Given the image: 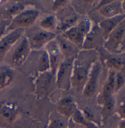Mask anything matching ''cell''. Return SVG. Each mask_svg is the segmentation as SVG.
Instances as JSON below:
<instances>
[{"label":"cell","mask_w":125,"mask_h":128,"mask_svg":"<svg viewBox=\"0 0 125 128\" xmlns=\"http://www.w3.org/2000/svg\"><path fill=\"white\" fill-rule=\"evenodd\" d=\"M31 51L28 40L24 34L22 37L12 46L4 59L6 61L7 66L11 68H18L25 64Z\"/></svg>","instance_id":"obj_1"},{"label":"cell","mask_w":125,"mask_h":128,"mask_svg":"<svg viewBox=\"0 0 125 128\" xmlns=\"http://www.w3.org/2000/svg\"><path fill=\"white\" fill-rule=\"evenodd\" d=\"M93 64H88L86 58H83L81 54H77L76 56L73 61L71 88L75 90L76 92L83 90Z\"/></svg>","instance_id":"obj_2"},{"label":"cell","mask_w":125,"mask_h":128,"mask_svg":"<svg viewBox=\"0 0 125 128\" xmlns=\"http://www.w3.org/2000/svg\"><path fill=\"white\" fill-rule=\"evenodd\" d=\"M92 24L90 21L86 18L65 30L61 35L77 47H81L83 46L87 36L90 32Z\"/></svg>","instance_id":"obj_3"},{"label":"cell","mask_w":125,"mask_h":128,"mask_svg":"<svg viewBox=\"0 0 125 128\" xmlns=\"http://www.w3.org/2000/svg\"><path fill=\"white\" fill-rule=\"evenodd\" d=\"M104 47L108 52L116 54L125 47V19L105 38Z\"/></svg>","instance_id":"obj_4"},{"label":"cell","mask_w":125,"mask_h":128,"mask_svg":"<svg viewBox=\"0 0 125 128\" xmlns=\"http://www.w3.org/2000/svg\"><path fill=\"white\" fill-rule=\"evenodd\" d=\"M56 86L55 74L48 71L38 74L35 81V91L38 98H46Z\"/></svg>","instance_id":"obj_5"},{"label":"cell","mask_w":125,"mask_h":128,"mask_svg":"<svg viewBox=\"0 0 125 128\" xmlns=\"http://www.w3.org/2000/svg\"><path fill=\"white\" fill-rule=\"evenodd\" d=\"M39 16V12L35 9H26L16 15L8 27V32L16 30H24L32 25Z\"/></svg>","instance_id":"obj_6"},{"label":"cell","mask_w":125,"mask_h":128,"mask_svg":"<svg viewBox=\"0 0 125 128\" xmlns=\"http://www.w3.org/2000/svg\"><path fill=\"white\" fill-rule=\"evenodd\" d=\"M28 40L32 51L42 50L51 40L56 38V35L50 31L43 29H36L30 32V34H24Z\"/></svg>","instance_id":"obj_7"},{"label":"cell","mask_w":125,"mask_h":128,"mask_svg":"<svg viewBox=\"0 0 125 128\" xmlns=\"http://www.w3.org/2000/svg\"><path fill=\"white\" fill-rule=\"evenodd\" d=\"M74 60H65L59 64L56 73V86L62 90H68L71 88V78Z\"/></svg>","instance_id":"obj_8"},{"label":"cell","mask_w":125,"mask_h":128,"mask_svg":"<svg viewBox=\"0 0 125 128\" xmlns=\"http://www.w3.org/2000/svg\"><path fill=\"white\" fill-rule=\"evenodd\" d=\"M101 73V66L98 62H94L92 64L86 84L82 90V94L85 97H91L96 91L99 79Z\"/></svg>","instance_id":"obj_9"},{"label":"cell","mask_w":125,"mask_h":128,"mask_svg":"<svg viewBox=\"0 0 125 128\" xmlns=\"http://www.w3.org/2000/svg\"><path fill=\"white\" fill-rule=\"evenodd\" d=\"M25 30H16L8 32L0 39V60L4 59L7 53L12 47V46L22 37L24 34Z\"/></svg>","instance_id":"obj_10"},{"label":"cell","mask_w":125,"mask_h":128,"mask_svg":"<svg viewBox=\"0 0 125 128\" xmlns=\"http://www.w3.org/2000/svg\"><path fill=\"white\" fill-rule=\"evenodd\" d=\"M45 50L46 52L50 63V71L54 74L56 73L57 68L60 64L61 60V53L60 51L58 44L55 38L51 40L45 46Z\"/></svg>","instance_id":"obj_11"},{"label":"cell","mask_w":125,"mask_h":128,"mask_svg":"<svg viewBox=\"0 0 125 128\" xmlns=\"http://www.w3.org/2000/svg\"><path fill=\"white\" fill-rule=\"evenodd\" d=\"M55 40L58 44L61 55L65 60H74L78 54V47L60 34Z\"/></svg>","instance_id":"obj_12"},{"label":"cell","mask_w":125,"mask_h":128,"mask_svg":"<svg viewBox=\"0 0 125 128\" xmlns=\"http://www.w3.org/2000/svg\"><path fill=\"white\" fill-rule=\"evenodd\" d=\"M100 13L106 19L124 14L121 1H106L99 8Z\"/></svg>","instance_id":"obj_13"},{"label":"cell","mask_w":125,"mask_h":128,"mask_svg":"<svg viewBox=\"0 0 125 128\" xmlns=\"http://www.w3.org/2000/svg\"><path fill=\"white\" fill-rule=\"evenodd\" d=\"M17 115L16 108L10 104L0 102V124L9 125Z\"/></svg>","instance_id":"obj_14"},{"label":"cell","mask_w":125,"mask_h":128,"mask_svg":"<svg viewBox=\"0 0 125 128\" xmlns=\"http://www.w3.org/2000/svg\"><path fill=\"white\" fill-rule=\"evenodd\" d=\"M36 54V57L33 58L36 63V69L37 71V74L43 73L50 71V63L49 60L48 54L46 50H38L34 51Z\"/></svg>","instance_id":"obj_15"},{"label":"cell","mask_w":125,"mask_h":128,"mask_svg":"<svg viewBox=\"0 0 125 128\" xmlns=\"http://www.w3.org/2000/svg\"><path fill=\"white\" fill-rule=\"evenodd\" d=\"M76 108L71 96H66L58 104V113L67 118H72L74 114Z\"/></svg>","instance_id":"obj_16"},{"label":"cell","mask_w":125,"mask_h":128,"mask_svg":"<svg viewBox=\"0 0 125 128\" xmlns=\"http://www.w3.org/2000/svg\"><path fill=\"white\" fill-rule=\"evenodd\" d=\"M124 19L125 14H122V15H120L113 18H107L100 22L99 25L103 32L104 38H106L112 30Z\"/></svg>","instance_id":"obj_17"},{"label":"cell","mask_w":125,"mask_h":128,"mask_svg":"<svg viewBox=\"0 0 125 128\" xmlns=\"http://www.w3.org/2000/svg\"><path fill=\"white\" fill-rule=\"evenodd\" d=\"M116 72L114 71H110L109 74L108 75L107 80L104 83V86L103 87L102 92L100 96V101L101 102L104 101V100L108 99V97L111 96L114 94L115 90V77H116Z\"/></svg>","instance_id":"obj_18"},{"label":"cell","mask_w":125,"mask_h":128,"mask_svg":"<svg viewBox=\"0 0 125 128\" xmlns=\"http://www.w3.org/2000/svg\"><path fill=\"white\" fill-rule=\"evenodd\" d=\"M13 70L7 65L0 66V90L8 87L13 81Z\"/></svg>","instance_id":"obj_19"},{"label":"cell","mask_w":125,"mask_h":128,"mask_svg":"<svg viewBox=\"0 0 125 128\" xmlns=\"http://www.w3.org/2000/svg\"><path fill=\"white\" fill-rule=\"evenodd\" d=\"M68 118L60 115L58 112L52 113L50 118L48 128H68Z\"/></svg>","instance_id":"obj_20"},{"label":"cell","mask_w":125,"mask_h":128,"mask_svg":"<svg viewBox=\"0 0 125 128\" xmlns=\"http://www.w3.org/2000/svg\"><path fill=\"white\" fill-rule=\"evenodd\" d=\"M102 114L104 118H108L109 116L112 114V113L114 110L115 105H116V101L113 97V96H111L108 97V99L104 100L102 102Z\"/></svg>","instance_id":"obj_21"},{"label":"cell","mask_w":125,"mask_h":128,"mask_svg":"<svg viewBox=\"0 0 125 128\" xmlns=\"http://www.w3.org/2000/svg\"><path fill=\"white\" fill-rule=\"evenodd\" d=\"M106 65L110 68V71L120 72L124 66V61L116 57H110L106 60Z\"/></svg>","instance_id":"obj_22"},{"label":"cell","mask_w":125,"mask_h":128,"mask_svg":"<svg viewBox=\"0 0 125 128\" xmlns=\"http://www.w3.org/2000/svg\"><path fill=\"white\" fill-rule=\"evenodd\" d=\"M40 26L41 29L46 30V31L52 32V30H53L54 29H55V27H57L58 21L54 16H49L41 21Z\"/></svg>","instance_id":"obj_23"},{"label":"cell","mask_w":125,"mask_h":128,"mask_svg":"<svg viewBox=\"0 0 125 128\" xmlns=\"http://www.w3.org/2000/svg\"><path fill=\"white\" fill-rule=\"evenodd\" d=\"M125 84V78L124 75L120 72H116L115 77V90L114 93H118L123 88Z\"/></svg>","instance_id":"obj_24"},{"label":"cell","mask_w":125,"mask_h":128,"mask_svg":"<svg viewBox=\"0 0 125 128\" xmlns=\"http://www.w3.org/2000/svg\"><path fill=\"white\" fill-rule=\"evenodd\" d=\"M10 22H8V20H2L0 22V39L8 33V27Z\"/></svg>","instance_id":"obj_25"},{"label":"cell","mask_w":125,"mask_h":128,"mask_svg":"<svg viewBox=\"0 0 125 128\" xmlns=\"http://www.w3.org/2000/svg\"><path fill=\"white\" fill-rule=\"evenodd\" d=\"M118 114L122 119L125 118V102H121L118 108Z\"/></svg>","instance_id":"obj_26"},{"label":"cell","mask_w":125,"mask_h":128,"mask_svg":"<svg viewBox=\"0 0 125 128\" xmlns=\"http://www.w3.org/2000/svg\"><path fill=\"white\" fill-rule=\"evenodd\" d=\"M68 128H77V124L74 122L72 118L68 121Z\"/></svg>","instance_id":"obj_27"},{"label":"cell","mask_w":125,"mask_h":128,"mask_svg":"<svg viewBox=\"0 0 125 128\" xmlns=\"http://www.w3.org/2000/svg\"><path fill=\"white\" fill-rule=\"evenodd\" d=\"M118 128H125V118L124 119H121V121L118 123Z\"/></svg>","instance_id":"obj_28"},{"label":"cell","mask_w":125,"mask_h":128,"mask_svg":"<svg viewBox=\"0 0 125 128\" xmlns=\"http://www.w3.org/2000/svg\"><path fill=\"white\" fill-rule=\"evenodd\" d=\"M121 2H122V7L123 13L125 14V1H121Z\"/></svg>","instance_id":"obj_29"}]
</instances>
